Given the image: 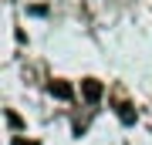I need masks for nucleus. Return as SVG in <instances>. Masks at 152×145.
Listing matches in <instances>:
<instances>
[{
    "mask_svg": "<svg viewBox=\"0 0 152 145\" xmlns=\"http://www.w3.org/2000/svg\"><path fill=\"white\" fill-rule=\"evenodd\" d=\"M102 81H95V78H88V81H81V95L88 98V101H98V98H102Z\"/></svg>",
    "mask_w": 152,
    "mask_h": 145,
    "instance_id": "nucleus-1",
    "label": "nucleus"
},
{
    "mask_svg": "<svg viewBox=\"0 0 152 145\" xmlns=\"http://www.w3.org/2000/svg\"><path fill=\"white\" fill-rule=\"evenodd\" d=\"M51 95H54V98H71L75 91H71L68 81H51Z\"/></svg>",
    "mask_w": 152,
    "mask_h": 145,
    "instance_id": "nucleus-2",
    "label": "nucleus"
},
{
    "mask_svg": "<svg viewBox=\"0 0 152 145\" xmlns=\"http://www.w3.org/2000/svg\"><path fill=\"white\" fill-rule=\"evenodd\" d=\"M118 118H122L125 125H132V122H135V111H132L129 105H118Z\"/></svg>",
    "mask_w": 152,
    "mask_h": 145,
    "instance_id": "nucleus-3",
    "label": "nucleus"
},
{
    "mask_svg": "<svg viewBox=\"0 0 152 145\" xmlns=\"http://www.w3.org/2000/svg\"><path fill=\"white\" fill-rule=\"evenodd\" d=\"M7 122H10V128H20V118H17L14 111H7Z\"/></svg>",
    "mask_w": 152,
    "mask_h": 145,
    "instance_id": "nucleus-4",
    "label": "nucleus"
},
{
    "mask_svg": "<svg viewBox=\"0 0 152 145\" xmlns=\"http://www.w3.org/2000/svg\"><path fill=\"white\" fill-rule=\"evenodd\" d=\"M14 145H37V142H31V138H14Z\"/></svg>",
    "mask_w": 152,
    "mask_h": 145,
    "instance_id": "nucleus-5",
    "label": "nucleus"
}]
</instances>
